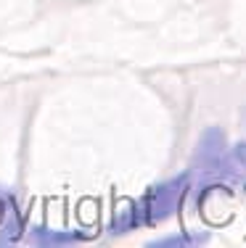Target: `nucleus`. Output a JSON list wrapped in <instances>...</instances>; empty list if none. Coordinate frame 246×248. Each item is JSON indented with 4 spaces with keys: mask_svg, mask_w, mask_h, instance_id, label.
Masks as SVG:
<instances>
[{
    "mask_svg": "<svg viewBox=\"0 0 246 248\" xmlns=\"http://www.w3.org/2000/svg\"><path fill=\"white\" fill-rule=\"evenodd\" d=\"M212 174L214 177H230V180H244L246 177V143H238L230 151L222 153L217 169Z\"/></svg>",
    "mask_w": 246,
    "mask_h": 248,
    "instance_id": "obj_3",
    "label": "nucleus"
},
{
    "mask_svg": "<svg viewBox=\"0 0 246 248\" xmlns=\"http://www.w3.org/2000/svg\"><path fill=\"white\" fill-rule=\"evenodd\" d=\"M82 232H64V230H50V227H32L29 243L32 246H69L77 243Z\"/></svg>",
    "mask_w": 246,
    "mask_h": 248,
    "instance_id": "obj_4",
    "label": "nucleus"
},
{
    "mask_svg": "<svg viewBox=\"0 0 246 248\" xmlns=\"http://www.w3.org/2000/svg\"><path fill=\"white\" fill-rule=\"evenodd\" d=\"M5 211H8V201L0 198V224H3V219H5Z\"/></svg>",
    "mask_w": 246,
    "mask_h": 248,
    "instance_id": "obj_7",
    "label": "nucleus"
},
{
    "mask_svg": "<svg viewBox=\"0 0 246 248\" xmlns=\"http://www.w3.org/2000/svg\"><path fill=\"white\" fill-rule=\"evenodd\" d=\"M209 235L207 232H178V235H169V238H159V240H151V248H191V246H201L207 243Z\"/></svg>",
    "mask_w": 246,
    "mask_h": 248,
    "instance_id": "obj_6",
    "label": "nucleus"
},
{
    "mask_svg": "<svg viewBox=\"0 0 246 248\" xmlns=\"http://www.w3.org/2000/svg\"><path fill=\"white\" fill-rule=\"evenodd\" d=\"M140 224V211H138V203H132V201H127L125 206H119L114 214V219H111L109 230L114 235H122V232H130L132 227H138Z\"/></svg>",
    "mask_w": 246,
    "mask_h": 248,
    "instance_id": "obj_5",
    "label": "nucleus"
},
{
    "mask_svg": "<svg viewBox=\"0 0 246 248\" xmlns=\"http://www.w3.org/2000/svg\"><path fill=\"white\" fill-rule=\"evenodd\" d=\"M188 185H191V174L188 172L154 185L143 198L138 201L140 224H159V222L167 219V217H172L175 211H178L185 190H188Z\"/></svg>",
    "mask_w": 246,
    "mask_h": 248,
    "instance_id": "obj_1",
    "label": "nucleus"
},
{
    "mask_svg": "<svg viewBox=\"0 0 246 248\" xmlns=\"http://www.w3.org/2000/svg\"><path fill=\"white\" fill-rule=\"evenodd\" d=\"M222 153H225V132H222L220 127H209L207 132L201 135L198 145H196V153H193V169L212 174L214 169H217Z\"/></svg>",
    "mask_w": 246,
    "mask_h": 248,
    "instance_id": "obj_2",
    "label": "nucleus"
}]
</instances>
